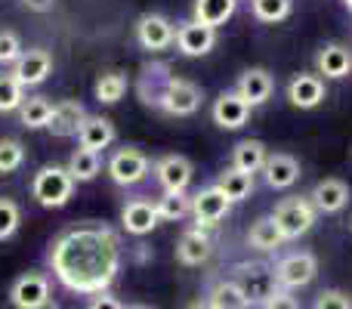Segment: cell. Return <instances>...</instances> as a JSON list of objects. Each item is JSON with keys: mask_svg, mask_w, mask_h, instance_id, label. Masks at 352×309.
I'll return each instance as SVG.
<instances>
[{"mask_svg": "<svg viewBox=\"0 0 352 309\" xmlns=\"http://www.w3.org/2000/svg\"><path fill=\"white\" fill-rule=\"evenodd\" d=\"M229 207H232V201L226 198V195L219 192L217 186L201 189V192L192 198V217H195V226H198V229H210V226H217L219 220H226Z\"/></svg>", "mask_w": 352, "mask_h": 309, "instance_id": "cell-11", "label": "cell"}, {"mask_svg": "<svg viewBox=\"0 0 352 309\" xmlns=\"http://www.w3.org/2000/svg\"><path fill=\"white\" fill-rule=\"evenodd\" d=\"M93 93H96L99 103L115 105L118 99L127 93V78H124L121 72H102L96 81V87H93Z\"/></svg>", "mask_w": 352, "mask_h": 309, "instance_id": "cell-31", "label": "cell"}, {"mask_svg": "<svg viewBox=\"0 0 352 309\" xmlns=\"http://www.w3.org/2000/svg\"><path fill=\"white\" fill-rule=\"evenodd\" d=\"M176 47H179L182 56H207L213 47H217V31L207 28V25L192 22H182L176 28Z\"/></svg>", "mask_w": 352, "mask_h": 309, "instance_id": "cell-15", "label": "cell"}, {"mask_svg": "<svg viewBox=\"0 0 352 309\" xmlns=\"http://www.w3.org/2000/svg\"><path fill=\"white\" fill-rule=\"evenodd\" d=\"M130 309H148V306H130Z\"/></svg>", "mask_w": 352, "mask_h": 309, "instance_id": "cell-44", "label": "cell"}, {"mask_svg": "<svg viewBox=\"0 0 352 309\" xmlns=\"http://www.w3.org/2000/svg\"><path fill=\"white\" fill-rule=\"evenodd\" d=\"M25 50L16 31H0V65H16V59Z\"/></svg>", "mask_w": 352, "mask_h": 309, "instance_id": "cell-37", "label": "cell"}, {"mask_svg": "<svg viewBox=\"0 0 352 309\" xmlns=\"http://www.w3.org/2000/svg\"><path fill=\"white\" fill-rule=\"evenodd\" d=\"M324 78L318 74H294L291 84H287V99L297 109H316L324 103Z\"/></svg>", "mask_w": 352, "mask_h": 309, "instance_id": "cell-19", "label": "cell"}, {"mask_svg": "<svg viewBox=\"0 0 352 309\" xmlns=\"http://www.w3.org/2000/svg\"><path fill=\"white\" fill-rule=\"evenodd\" d=\"M37 309H62V306H59V303H56V300H53V297H50V300H47V303H43V306H37Z\"/></svg>", "mask_w": 352, "mask_h": 309, "instance_id": "cell-43", "label": "cell"}, {"mask_svg": "<svg viewBox=\"0 0 352 309\" xmlns=\"http://www.w3.org/2000/svg\"><path fill=\"white\" fill-rule=\"evenodd\" d=\"M155 176L164 192H186L192 182V161L186 155H164L155 164Z\"/></svg>", "mask_w": 352, "mask_h": 309, "instance_id": "cell-13", "label": "cell"}, {"mask_svg": "<svg viewBox=\"0 0 352 309\" xmlns=\"http://www.w3.org/2000/svg\"><path fill=\"white\" fill-rule=\"evenodd\" d=\"M275 281H278L281 291H294V288H306L318 273V260L309 251H294V254L281 257L275 263Z\"/></svg>", "mask_w": 352, "mask_h": 309, "instance_id": "cell-6", "label": "cell"}, {"mask_svg": "<svg viewBox=\"0 0 352 309\" xmlns=\"http://www.w3.org/2000/svg\"><path fill=\"white\" fill-rule=\"evenodd\" d=\"M158 223H161L158 207H155L148 198L127 201V204H124V211H121V226L130 232V235H136V238L148 235V232H152Z\"/></svg>", "mask_w": 352, "mask_h": 309, "instance_id": "cell-14", "label": "cell"}, {"mask_svg": "<svg viewBox=\"0 0 352 309\" xmlns=\"http://www.w3.org/2000/svg\"><path fill=\"white\" fill-rule=\"evenodd\" d=\"M25 161V146L16 136H3L0 140V173H16Z\"/></svg>", "mask_w": 352, "mask_h": 309, "instance_id": "cell-35", "label": "cell"}, {"mask_svg": "<svg viewBox=\"0 0 352 309\" xmlns=\"http://www.w3.org/2000/svg\"><path fill=\"white\" fill-rule=\"evenodd\" d=\"M25 103V90L12 74H0V115L6 111H19Z\"/></svg>", "mask_w": 352, "mask_h": 309, "instance_id": "cell-34", "label": "cell"}, {"mask_svg": "<svg viewBox=\"0 0 352 309\" xmlns=\"http://www.w3.org/2000/svg\"><path fill=\"white\" fill-rule=\"evenodd\" d=\"M201 103H204V93H201L198 84L170 74L164 90H161L158 99H155V109L167 111V115H176V118H188L201 109Z\"/></svg>", "mask_w": 352, "mask_h": 309, "instance_id": "cell-3", "label": "cell"}, {"mask_svg": "<svg viewBox=\"0 0 352 309\" xmlns=\"http://www.w3.org/2000/svg\"><path fill=\"white\" fill-rule=\"evenodd\" d=\"M50 115H53V103L47 96H28L19 109V121L28 130H41L50 124Z\"/></svg>", "mask_w": 352, "mask_h": 309, "instance_id": "cell-29", "label": "cell"}, {"mask_svg": "<svg viewBox=\"0 0 352 309\" xmlns=\"http://www.w3.org/2000/svg\"><path fill=\"white\" fill-rule=\"evenodd\" d=\"M148 158L140 152V149H133V146H124V149H118L115 155L109 158V176H111V182L115 186H140L142 180L148 176Z\"/></svg>", "mask_w": 352, "mask_h": 309, "instance_id": "cell-7", "label": "cell"}, {"mask_svg": "<svg viewBox=\"0 0 352 309\" xmlns=\"http://www.w3.org/2000/svg\"><path fill=\"white\" fill-rule=\"evenodd\" d=\"M346 6H349V12H352V0H346Z\"/></svg>", "mask_w": 352, "mask_h": 309, "instance_id": "cell-45", "label": "cell"}, {"mask_svg": "<svg viewBox=\"0 0 352 309\" xmlns=\"http://www.w3.org/2000/svg\"><path fill=\"white\" fill-rule=\"evenodd\" d=\"M87 309H124V303H121L118 297H111L109 291H105V294H96V297L90 300V306H87Z\"/></svg>", "mask_w": 352, "mask_h": 309, "instance_id": "cell-40", "label": "cell"}, {"mask_svg": "<svg viewBox=\"0 0 352 309\" xmlns=\"http://www.w3.org/2000/svg\"><path fill=\"white\" fill-rule=\"evenodd\" d=\"M210 303L217 309H248V297L241 294V288L235 285L232 279L226 281H217V285L210 288Z\"/></svg>", "mask_w": 352, "mask_h": 309, "instance_id": "cell-30", "label": "cell"}, {"mask_svg": "<svg viewBox=\"0 0 352 309\" xmlns=\"http://www.w3.org/2000/svg\"><path fill=\"white\" fill-rule=\"evenodd\" d=\"M312 309H352V300L343 291H334V288H331V291L318 294L316 306H312Z\"/></svg>", "mask_w": 352, "mask_h": 309, "instance_id": "cell-38", "label": "cell"}, {"mask_svg": "<svg viewBox=\"0 0 352 309\" xmlns=\"http://www.w3.org/2000/svg\"><path fill=\"white\" fill-rule=\"evenodd\" d=\"M65 167H68V173H72L74 182H90V180H96V176H99V170H102V161H99L96 152L74 149Z\"/></svg>", "mask_w": 352, "mask_h": 309, "instance_id": "cell-28", "label": "cell"}, {"mask_svg": "<svg viewBox=\"0 0 352 309\" xmlns=\"http://www.w3.org/2000/svg\"><path fill=\"white\" fill-rule=\"evenodd\" d=\"M84 118H87V109L78 103V99H62V103L53 105V115H50L47 130L53 136H78Z\"/></svg>", "mask_w": 352, "mask_h": 309, "instance_id": "cell-20", "label": "cell"}, {"mask_svg": "<svg viewBox=\"0 0 352 309\" xmlns=\"http://www.w3.org/2000/svg\"><path fill=\"white\" fill-rule=\"evenodd\" d=\"M121 238L105 223H78L53 238L47 263L56 281L72 294L96 297L111 288L121 273Z\"/></svg>", "mask_w": 352, "mask_h": 309, "instance_id": "cell-1", "label": "cell"}, {"mask_svg": "<svg viewBox=\"0 0 352 309\" xmlns=\"http://www.w3.org/2000/svg\"><path fill=\"white\" fill-rule=\"evenodd\" d=\"M74 186L78 182L72 180L68 167H59V164H43L31 176V195L41 207H65L74 195Z\"/></svg>", "mask_w": 352, "mask_h": 309, "instance_id": "cell-2", "label": "cell"}, {"mask_svg": "<svg viewBox=\"0 0 352 309\" xmlns=\"http://www.w3.org/2000/svg\"><path fill=\"white\" fill-rule=\"evenodd\" d=\"M217 189L229 201H244L250 192H254V176L241 173V170H235V167H229V170H223V173H219Z\"/></svg>", "mask_w": 352, "mask_h": 309, "instance_id": "cell-27", "label": "cell"}, {"mask_svg": "<svg viewBox=\"0 0 352 309\" xmlns=\"http://www.w3.org/2000/svg\"><path fill=\"white\" fill-rule=\"evenodd\" d=\"M266 158H269V152L260 140H241L235 149H232V167L254 176L256 170L266 167Z\"/></svg>", "mask_w": 352, "mask_h": 309, "instance_id": "cell-24", "label": "cell"}, {"mask_svg": "<svg viewBox=\"0 0 352 309\" xmlns=\"http://www.w3.org/2000/svg\"><path fill=\"white\" fill-rule=\"evenodd\" d=\"M312 207L322 213H337L343 211V207L349 204V186L343 180H337V176H328V180H318L316 189H312L309 195Z\"/></svg>", "mask_w": 352, "mask_h": 309, "instance_id": "cell-18", "label": "cell"}, {"mask_svg": "<svg viewBox=\"0 0 352 309\" xmlns=\"http://www.w3.org/2000/svg\"><path fill=\"white\" fill-rule=\"evenodd\" d=\"M235 6L238 0H195V22L217 31L219 25H226L232 19Z\"/></svg>", "mask_w": 352, "mask_h": 309, "instance_id": "cell-25", "label": "cell"}, {"mask_svg": "<svg viewBox=\"0 0 352 309\" xmlns=\"http://www.w3.org/2000/svg\"><path fill=\"white\" fill-rule=\"evenodd\" d=\"M263 173H266V182L272 189H291L300 180V161L287 152H275L266 158Z\"/></svg>", "mask_w": 352, "mask_h": 309, "instance_id": "cell-23", "label": "cell"}, {"mask_svg": "<svg viewBox=\"0 0 352 309\" xmlns=\"http://www.w3.org/2000/svg\"><path fill=\"white\" fill-rule=\"evenodd\" d=\"M188 309H217V306H213L210 300H198V303H195V306H188Z\"/></svg>", "mask_w": 352, "mask_h": 309, "instance_id": "cell-42", "label": "cell"}, {"mask_svg": "<svg viewBox=\"0 0 352 309\" xmlns=\"http://www.w3.org/2000/svg\"><path fill=\"white\" fill-rule=\"evenodd\" d=\"M248 242H250V248H256V251H263V254H269V251H278L281 244H285V235L278 232V226H275L272 217H260L254 226H250Z\"/></svg>", "mask_w": 352, "mask_h": 309, "instance_id": "cell-26", "label": "cell"}, {"mask_svg": "<svg viewBox=\"0 0 352 309\" xmlns=\"http://www.w3.org/2000/svg\"><path fill=\"white\" fill-rule=\"evenodd\" d=\"M158 217L167 220V223H173V220H182L192 213V198H188L186 192H164L158 198Z\"/></svg>", "mask_w": 352, "mask_h": 309, "instance_id": "cell-32", "label": "cell"}, {"mask_svg": "<svg viewBox=\"0 0 352 309\" xmlns=\"http://www.w3.org/2000/svg\"><path fill=\"white\" fill-rule=\"evenodd\" d=\"M50 72H53V56H50V50L31 47L16 59V65H12L10 74L22 84V90H25V87L43 84V81L50 78Z\"/></svg>", "mask_w": 352, "mask_h": 309, "instance_id": "cell-9", "label": "cell"}, {"mask_svg": "<svg viewBox=\"0 0 352 309\" xmlns=\"http://www.w3.org/2000/svg\"><path fill=\"white\" fill-rule=\"evenodd\" d=\"M213 254V238L207 235V229H186L179 235V242H176V260L182 263V266H201V263H207Z\"/></svg>", "mask_w": 352, "mask_h": 309, "instance_id": "cell-12", "label": "cell"}, {"mask_svg": "<svg viewBox=\"0 0 352 309\" xmlns=\"http://www.w3.org/2000/svg\"><path fill=\"white\" fill-rule=\"evenodd\" d=\"M316 207H312L309 198H285L275 204V226H278V232L285 235V242H294V238L306 235V232L312 229V223H316Z\"/></svg>", "mask_w": 352, "mask_h": 309, "instance_id": "cell-5", "label": "cell"}, {"mask_svg": "<svg viewBox=\"0 0 352 309\" xmlns=\"http://www.w3.org/2000/svg\"><path fill=\"white\" fill-rule=\"evenodd\" d=\"M50 300V279L43 273H25L12 281L10 303L16 309H37Z\"/></svg>", "mask_w": 352, "mask_h": 309, "instance_id": "cell-10", "label": "cell"}, {"mask_svg": "<svg viewBox=\"0 0 352 309\" xmlns=\"http://www.w3.org/2000/svg\"><path fill=\"white\" fill-rule=\"evenodd\" d=\"M22 6L31 12H50L56 6V0H22Z\"/></svg>", "mask_w": 352, "mask_h": 309, "instance_id": "cell-41", "label": "cell"}, {"mask_svg": "<svg viewBox=\"0 0 352 309\" xmlns=\"http://www.w3.org/2000/svg\"><path fill=\"white\" fill-rule=\"evenodd\" d=\"M248 118H250V105L244 103L235 90L219 93L217 96V103H213V121H217V127L238 130V127L248 124Z\"/></svg>", "mask_w": 352, "mask_h": 309, "instance_id": "cell-17", "label": "cell"}, {"mask_svg": "<svg viewBox=\"0 0 352 309\" xmlns=\"http://www.w3.org/2000/svg\"><path fill=\"white\" fill-rule=\"evenodd\" d=\"M136 41L148 53H161V50H167L176 41V28L170 19L161 16V12H146L136 22Z\"/></svg>", "mask_w": 352, "mask_h": 309, "instance_id": "cell-8", "label": "cell"}, {"mask_svg": "<svg viewBox=\"0 0 352 309\" xmlns=\"http://www.w3.org/2000/svg\"><path fill=\"white\" fill-rule=\"evenodd\" d=\"M19 223H22V211L12 198H0V242L12 238L19 232Z\"/></svg>", "mask_w": 352, "mask_h": 309, "instance_id": "cell-36", "label": "cell"}, {"mask_svg": "<svg viewBox=\"0 0 352 309\" xmlns=\"http://www.w3.org/2000/svg\"><path fill=\"white\" fill-rule=\"evenodd\" d=\"M272 90H275V81L266 68H248V72L238 78V87H235V93L250 105V109L266 103V99L272 96Z\"/></svg>", "mask_w": 352, "mask_h": 309, "instance_id": "cell-21", "label": "cell"}, {"mask_svg": "<svg viewBox=\"0 0 352 309\" xmlns=\"http://www.w3.org/2000/svg\"><path fill=\"white\" fill-rule=\"evenodd\" d=\"M316 68H318V78H328V81H340L352 72V53L349 47L343 43H328L322 53L316 56Z\"/></svg>", "mask_w": 352, "mask_h": 309, "instance_id": "cell-22", "label": "cell"}, {"mask_svg": "<svg viewBox=\"0 0 352 309\" xmlns=\"http://www.w3.org/2000/svg\"><path fill=\"white\" fill-rule=\"evenodd\" d=\"M241 294L248 297V303H266L275 291H281L278 281H275V269L266 266V263H238L235 275H232Z\"/></svg>", "mask_w": 352, "mask_h": 309, "instance_id": "cell-4", "label": "cell"}, {"mask_svg": "<svg viewBox=\"0 0 352 309\" xmlns=\"http://www.w3.org/2000/svg\"><path fill=\"white\" fill-rule=\"evenodd\" d=\"M263 309H300V300L291 297L287 291H275L272 297L263 303Z\"/></svg>", "mask_w": 352, "mask_h": 309, "instance_id": "cell-39", "label": "cell"}, {"mask_svg": "<svg viewBox=\"0 0 352 309\" xmlns=\"http://www.w3.org/2000/svg\"><path fill=\"white\" fill-rule=\"evenodd\" d=\"M115 136H118L115 124H111L109 118H102V115H87L84 124H80V130H78L80 149L96 152V155L102 152V149H109L111 142H115Z\"/></svg>", "mask_w": 352, "mask_h": 309, "instance_id": "cell-16", "label": "cell"}, {"mask_svg": "<svg viewBox=\"0 0 352 309\" xmlns=\"http://www.w3.org/2000/svg\"><path fill=\"white\" fill-rule=\"evenodd\" d=\"M250 10H254V16L260 19V22H285L287 16H291L294 10V0H250Z\"/></svg>", "mask_w": 352, "mask_h": 309, "instance_id": "cell-33", "label": "cell"}]
</instances>
